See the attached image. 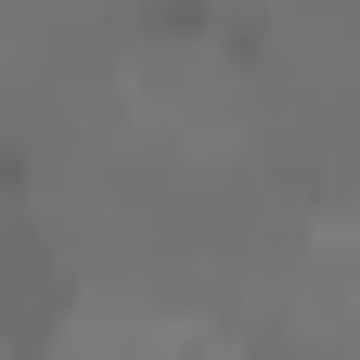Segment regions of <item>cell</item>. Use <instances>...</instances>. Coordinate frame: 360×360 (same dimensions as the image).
I'll return each mask as SVG.
<instances>
[{"mask_svg": "<svg viewBox=\"0 0 360 360\" xmlns=\"http://www.w3.org/2000/svg\"><path fill=\"white\" fill-rule=\"evenodd\" d=\"M142 90L180 129H245L270 103V26L219 13V0H180V13L142 26Z\"/></svg>", "mask_w": 360, "mask_h": 360, "instance_id": "6da1fadb", "label": "cell"}]
</instances>
